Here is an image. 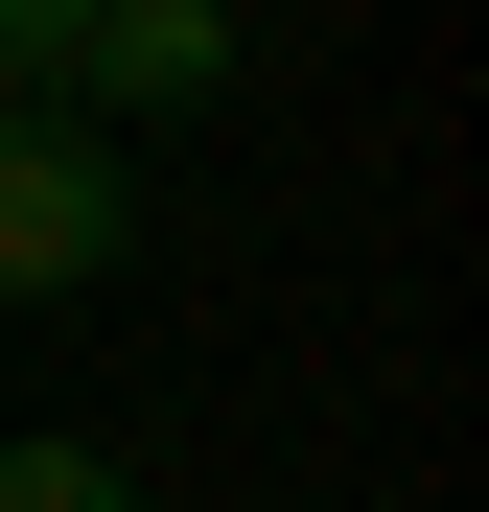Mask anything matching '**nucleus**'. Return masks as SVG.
<instances>
[{
	"instance_id": "2",
	"label": "nucleus",
	"mask_w": 489,
	"mask_h": 512,
	"mask_svg": "<svg viewBox=\"0 0 489 512\" xmlns=\"http://www.w3.org/2000/svg\"><path fill=\"white\" fill-rule=\"evenodd\" d=\"M0 512H163L117 443H0Z\"/></svg>"
},
{
	"instance_id": "1",
	"label": "nucleus",
	"mask_w": 489,
	"mask_h": 512,
	"mask_svg": "<svg viewBox=\"0 0 489 512\" xmlns=\"http://www.w3.org/2000/svg\"><path fill=\"white\" fill-rule=\"evenodd\" d=\"M117 233H140V163H117L94 117L0 94V303H70V280H117Z\"/></svg>"
}]
</instances>
